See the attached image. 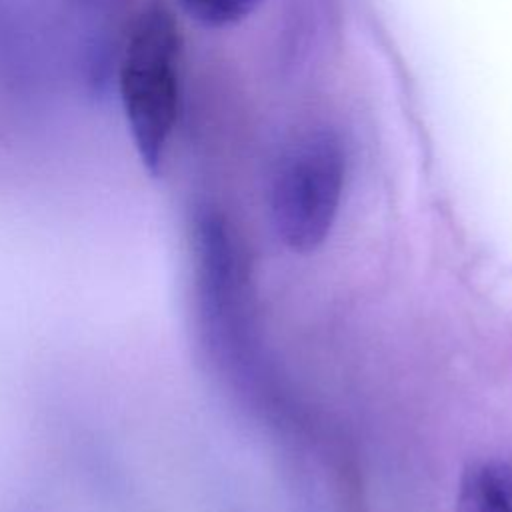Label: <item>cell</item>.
Segmentation results:
<instances>
[{
    "label": "cell",
    "mask_w": 512,
    "mask_h": 512,
    "mask_svg": "<svg viewBox=\"0 0 512 512\" xmlns=\"http://www.w3.org/2000/svg\"><path fill=\"white\" fill-rule=\"evenodd\" d=\"M460 512H512V464L490 460L466 472Z\"/></svg>",
    "instance_id": "3957f363"
},
{
    "label": "cell",
    "mask_w": 512,
    "mask_h": 512,
    "mask_svg": "<svg viewBox=\"0 0 512 512\" xmlns=\"http://www.w3.org/2000/svg\"><path fill=\"white\" fill-rule=\"evenodd\" d=\"M344 152L330 130L292 142L276 162L270 216L278 238L294 252L318 248L330 234L344 188Z\"/></svg>",
    "instance_id": "7a4b0ae2"
},
{
    "label": "cell",
    "mask_w": 512,
    "mask_h": 512,
    "mask_svg": "<svg viewBox=\"0 0 512 512\" xmlns=\"http://www.w3.org/2000/svg\"><path fill=\"white\" fill-rule=\"evenodd\" d=\"M182 38L170 8L148 2L134 18L118 68V86L134 148L156 174L178 118Z\"/></svg>",
    "instance_id": "6da1fadb"
},
{
    "label": "cell",
    "mask_w": 512,
    "mask_h": 512,
    "mask_svg": "<svg viewBox=\"0 0 512 512\" xmlns=\"http://www.w3.org/2000/svg\"><path fill=\"white\" fill-rule=\"evenodd\" d=\"M196 22L210 28H224L250 16L262 0H176Z\"/></svg>",
    "instance_id": "277c9868"
}]
</instances>
